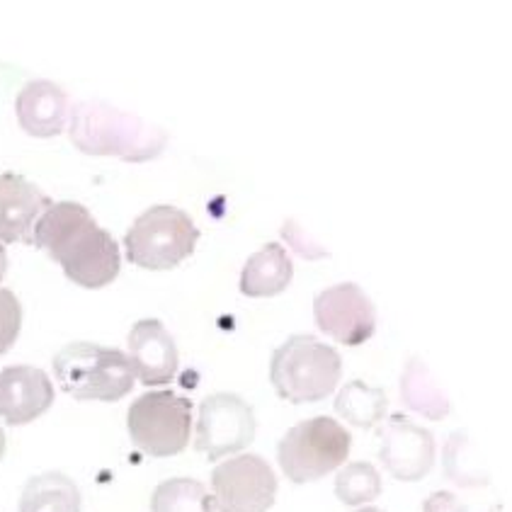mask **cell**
I'll list each match as a JSON object with an SVG mask.
<instances>
[{"label": "cell", "instance_id": "cell-27", "mask_svg": "<svg viewBox=\"0 0 512 512\" xmlns=\"http://www.w3.org/2000/svg\"><path fill=\"white\" fill-rule=\"evenodd\" d=\"M355 512H384L381 508H362V510H355Z\"/></svg>", "mask_w": 512, "mask_h": 512}, {"label": "cell", "instance_id": "cell-24", "mask_svg": "<svg viewBox=\"0 0 512 512\" xmlns=\"http://www.w3.org/2000/svg\"><path fill=\"white\" fill-rule=\"evenodd\" d=\"M423 512H469V508L449 491H435L423 503Z\"/></svg>", "mask_w": 512, "mask_h": 512}, {"label": "cell", "instance_id": "cell-11", "mask_svg": "<svg viewBox=\"0 0 512 512\" xmlns=\"http://www.w3.org/2000/svg\"><path fill=\"white\" fill-rule=\"evenodd\" d=\"M377 454L398 481H420L435 466V437L406 415H391L377 432Z\"/></svg>", "mask_w": 512, "mask_h": 512}, {"label": "cell", "instance_id": "cell-21", "mask_svg": "<svg viewBox=\"0 0 512 512\" xmlns=\"http://www.w3.org/2000/svg\"><path fill=\"white\" fill-rule=\"evenodd\" d=\"M381 474L369 462L345 464L335 476V496L350 508L372 503L381 496Z\"/></svg>", "mask_w": 512, "mask_h": 512}, {"label": "cell", "instance_id": "cell-3", "mask_svg": "<svg viewBox=\"0 0 512 512\" xmlns=\"http://www.w3.org/2000/svg\"><path fill=\"white\" fill-rule=\"evenodd\" d=\"M343 374L338 350L314 335H292L275 350L270 381L289 403H318L331 396Z\"/></svg>", "mask_w": 512, "mask_h": 512}, {"label": "cell", "instance_id": "cell-17", "mask_svg": "<svg viewBox=\"0 0 512 512\" xmlns=\"http://www.w3.org/2000/svg\"><path fill=\"white\" fill-rule=\"evenodd\" d=\"M20 512H83L81 491L61 471L32 476L20 496Z\"/></svg>", "mask_w": 512, "mask_h": 512}, {"label": "cell", "instance_id": "cell-15", "mask_svg": "<svg viewBox=\"0 0 512 512\" xmlns=\"http://www.w3.org/2000/svg\"><path fill=\"white\" fill-rule=\"evenodd\" d=\"M68 112L66 90L51 81H30L17 93V124L37 139H51L64 132Z\"/></svg>", "mask_w": 512, "mask_h": 512}, {"label": "cell", "instance_id": "cell-22", "mask_svg": "<svg viewBox=\"0 0 512 512\" xmlns=\"http://www.w3.org/2000/svg\"><path fill=\"white\" fill-rule=\"evenodd\" d=\"M445 471L457 486L476 488L486 486L488 471L481 466V459L476 457L474 447H471L469 435L464 430L452 432V437L445 445Z\"/></svg>", "mask_w": 512, "mask_h": 512}, {"label": "cell", "instance_id": "cell-5", "mask_svg": "<svg viewBox=\"0 0 512 512\" xmlns=\"http://www.w3.org/2000/svg\"><path fill=\"white\" fill-rule=\"evenodd\" d=\"M199 229L192 216L170 204H156L136 216L124 236V248L132 265L144 270H173L195 253Z\"/></svg>", "mask_w": 512, "mask_h": 512}, {"label": "cell", "instance_id": "cell-16", "mask_svg": "<svg viewBox=\"0 0 512 512\" xmlns=\"http://www.w3.org/2000/svg\"><path fill=\"white\" fill-rule=\"evenodd\" d=\"M294 277V265L280 243H267L255 255H250L241 275V292L246 297L263 299L277 297L289 287Z\"/></svg>", "mask_w": 512, "mask_h": 512}, {"label": "cell", "instance_id": "cell-25", "mask_svg": "<svg viewBox=\"0 0 512 512\" xmlns=\"http://www.w3.org/2000/svg\"><path fill=\"white\" fill-rule=\"evenodd\" d=\"M5 272H8V253H5V248L0 246V282H3Z\"/></svg>", "mask_w": 512, "mask_h": 512}, {"label": "cell", "instance_id": "cell-14", "mask_svg": "<svg viewBox=\"0 0 512 512\" xmlns=\"http://www.w3.org/2000/svg\"><path fill=\"white\" fill-rule=\"evenodd\" d=\"M51 204L34 182L17 173H0V241L32 243L34 224Z\"/></svg>", "mask_w": 512, "mask_h": 512}, {"label": "cell", "instance_id": "cell-6", "mask_svg": "<svg viewBox=\"0 0 512 512\" xmlns=\"http://www.w3.org/2000/svg\"><path fill=\"white\" fill-rule=\"evenodd\" d=\"M352 435L328 415L301 420L277 445V462L292 483H311L338 471L350 457Z\"/></svg>", "mask_w": 512, "mask_h": 512}, {"label": "cell", "instance_id": "cell-23", "mask_svg": "<svg viewBox=\"0 0 512 512\" xmlns=\"http://www.w3.org/2000/svg\"><path fill=\"white\" fill-rule=\"evenodd\" d=\"M22 328V306L20 299L10 289L0 287V355L15 345Z\"/></svg>", "mask_w": 512, "mask_h": 512}, {"label": "cell", "instance_id": "cell-7", "mask_svg": "<svg viewBox=\"0 0 512 512\" xmlns=\"http://www.w3.org/2000/svg\"><path fill=\"white\" fill-rule=\"evenodd\" d=\"M127 430L149 457H175L190 445L192 401L173 391H149L129 406Z\"/></svg>", "mask_w": 512, "mask_h": 512}, {"label": "cell", "instance_id": "cell-20", "mask_svg": "<svg viewBox=\"0 0 512 512\" xmlns=\"http://www.w3.org/2000/svg\"><path fill=\"white\" fill-rule=\"evenodd\" d=\"M151 512H216L212 493L195 479H168L151 493Z\"/></svg>", "mask_w": 512, "mask_h": 512}, {"label": "cell", "instance_id": "cell-19", "mask_svg": "<svg viewBox=\"0 0 512 512\" xmlns=\"http://www.w3.org/2000/svg\"><path fill=\"white\" fill-rule=\"evenodd\" d=\"M386 408H389V398L384 389H377L362 379L347 381L340 394L335 396V413L362 430L377 428L384 420Z\"/></svg>", "mask_w": 512, "mask_h": 512}, {"label": "cell", "instance_id": "cell-4", "mask_svg": "<svg viewBox=\"0 0 512 512\" xmlns=\"http://www.w3.org/2000/svg\"><path fill=\"white\" fill-rule=\"evenodd\" d=\"M54 374L61 389L78 401H119L134 389V369L117 347L71 343L54 357Z\"/></svg>", "mask_w": 512, "mask_h": 512}, {"label": "cell", "instance_id": "cell-12", "mask_svg": "<svg viewBox=\"0 0 512 512\" xmlns=\"http://www.w3.org/2000/svg\"><path fill=\"white\" fill-rule=\"evenodd\" d=\"M129 364L134 369V377L144 386H163L175 379L178 374V345L173 335L166 331L156 318H144L134 323L127 338Z\"/></svg>", "mask_w": 512, "mask_h": 512}, {"label": "cell", "instance_id": "cell-10", "mask_svg": "<svg viewBox=\"0 0 512 512\" xmlns=\"http://www.w3.org/2000/svg\"><path fill=\"white\" fill-rule=\"evenodd\" d=\"M316 326L345 347L364 345L377 331V309L357 284L343 282L323 289L314 301Z\"/></svg>", "mask_w": 512, "mask_h": 512}, {"label": "cell", "instance_id": "cell-8", "mask_svg": "<svg viewBox=\"0 0 512 512\" xmlns=\"http://www.w3.org/2000/svg\"><path fill=\"white\" fill-rule=\"evenodd\" d=\"M255 413L238 394H212L199 403L195 449L209 462L243 452L255 440Z\"/></svg>", "mask_w": 512, "mask_h": 512}, {"label": "cell", "instance_id": "cell-13", "mask_svg": "<svg viewBox=\"0 0 512 512\" xmlns=\"http://www.w3.org/2000/svg\"><path fill=\"white\" fill-rule=\"evenodd\" d=\"M54 403V384L42 369L15 364L0 372V420L27 425L42 418Z\"/></svg>", "mask_w": 512, "mask_h": 512}, {"label": "cell", "instance_id": "cell-1", "mask_svg": "<svg viewBox=\"0 0 512 512\" xmlns=\"http://www.w3.org/2000/svg\"><path fill=\"white\" fill-rule=\"evenodd\" d=\"M32 243L47 250L73 284L100 289L117 280L122 255L110 231L78 202H56L34 224Z\"/></svg>", "mask_w": 512, "mask_h": 512}, {"label": "cell", "instance_id": "cell-26", "mask_svg": "<svg viewBox=\"0 0 512 512\" xmlns=\"http://www.w3.org/2000/svg\"><path fill=\"white\" fill-rule=\"evenodd\" d=\"M5 447H8V442H5V432H3V428H0V462H3V457H5Z\"/></svg>", "mask_w": 512, "mask_h": 512}, {"label": "cell", "instance_id": "cell-9", "mask_svg": "<svg viewBox=\"0 0 512 512\" xmlns=\"http://www.w3.org/2000/svg\"><path fill=\"white\" fill-rule=\"evenodd\" d=\"M216 512H267L277 498V476L260 454L226 459L212 474Z\"/></svg>", "mask_w": 512, "mask_h": 512}, {"label": "cell", "instance_id": "cell-2", "mask_svg": "<svg viewBox=\"0 0 512 512\" xmlns=\"http://www.w3.org/2000/svg\"><path fill=\"white\" fill-rule=\"evenodd\" d=\"M68 136L88 156H112L129 163L151 161L168 144V134L161 127L102 100H85L71 107Z\"/></svg>", "mask_w": 512, "mask_h": 512}, {"label": "cell", "instance_id": "cell-18", "mask_svg": "<svg viewBox=\"0 0 512 512\" xmlns=\"http://www.w3.org/2000/svg\"><path fill=\"white\" fill-rule=\"evenodd\" d=\"M401 401L413 413L423 415L428 420H445L452 403L437 379L432 377L430 367L420 357H411L401 374Z\"/></svg>", "mask_w": 512, "mask_h": 512}]
</instances>
